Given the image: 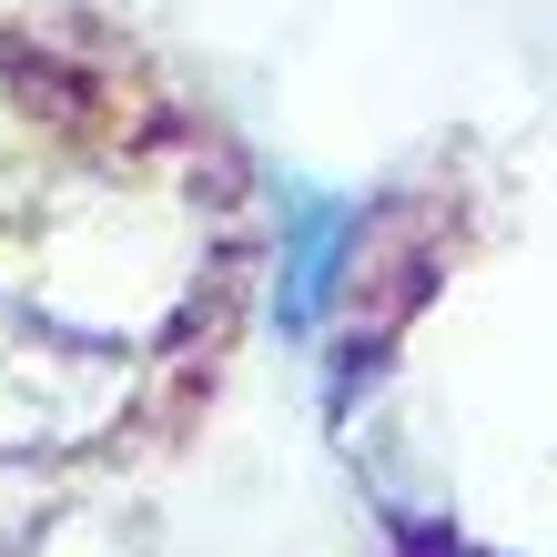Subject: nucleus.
Listing matches in <instances>:
<instances>
[{"mask_svg": "<svg viewBox=\"0 0 557 557\" xmlns=\"http://www.w3.org/2000/svg\"><path fill=\"white\" fill-rule=\"evenodd\" d=\"M133 406V355L102 324L0 305V456H72Z\"/></svg>", "mask_w": 557, "mask_h": 557, "instance_id": "1", "label": "nucleus"}, {"mask_svg": "<svg viewBox=\"0 0 557 557\" xmlns=\"http://www.w3.org/2000/svg\"><path fill=\"white\" fill-rule=\"evenodd\" d=\"M72 133H82L72 82L0 51V213H41L72 193Z\"/></svg>", "mask_w": 557, "mask_h": 557, "instance_id": "2", "label": "nucleus"}, {"mask_svg": "<svg viewBox=\"0 0 557 557\" xmlns=\"http://www.w3.org/2000/svg\"><path fill=\"white\" fill-rule=\"evenodd\" d=\"M355 203L345 193H324V183H294L284 193V274H274V324L294 345L324 324V305H335V274H345V253H355Z\"/></svg>", "mask_w": 557, "mask_h": 557, "instance_id": "3", "label": "nucleus"}]
</instances>
